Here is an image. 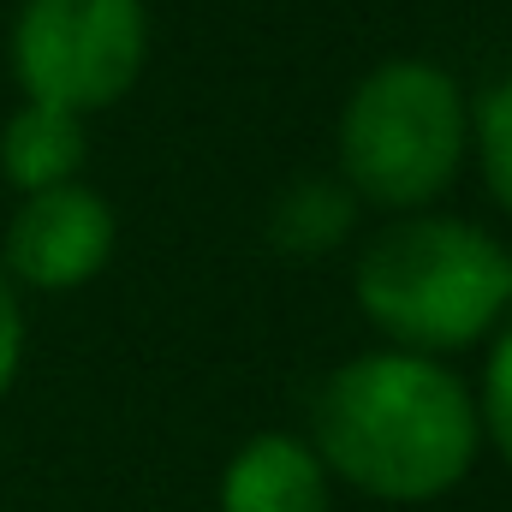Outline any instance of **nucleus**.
Masks as SVG:
<instances>
[{"label":"nucleus","mask_w":512,"mask_h":512,"mask_svg":"<svg viewBox=\"0 0 512 512\" xmlns=\"http://www.w3.org/2000/svg\"><path fill=\"white\" fill-rule=\"evenodd\" d=\"M477 423H483V435L495 441V453L512 465V322L501 328V340H495V352H489L483 399H477Z\"/></svg>","instance_id":"9d476101"},{"label":"nucleus","mask_w":512,"mask_h":512,"mask_svg":"<svg viewBox=\"0 0 512 512\" xmlns=\"http://www.w3.org/2000/svg\"><path fill=\"white\" fill-rule=\"evenodd\" d=\"M316 459L358 495L423 507L465 483L483 447L477 399L423 352H364L316 387L310 405Z\"/></svg>","instance_id":"f257e3e1"},{"label":"nucleus","mask_w":512,"mask_h":512,"mask_svg":"<svg viewBox=\"0 0 512 512\" xmlns=\"http://www.w3.org/2000/svg\"><path fill=\"white\" fill-rule=\"evenodd\" d=\"M114 256V209L90 185H48L30 191L12 209L6 227V280H24L36 292H72L96 280Z\"/></svg>","instance_id":"39448f33"},{"label":"nucleus","mask_w":512,"mask_h":512,"mask_svg":"<svg viewBox=\"0 0 512 512\" xmlns=\"http://www.w3.org/2000/svg\"><path fill=\"white\" fill-rule=\"evenodd\" d=\"M18 364H24V310H18L12 280L0 274V399L18 382Z\"/></svg>","instance_id":"9b49d317"},{"label":"nucleus","mask_w":512,"mask_h":512,"mask_svg":"<svg viewBox=\"0 0 512 512\" xmlns=\"http://www.w3.org/2000/svg\"><path fill=\"white\" fill-rule=\"evenodd\" d=\"M149 54L143 0H24L12 24V72L30 102L96 114L137 84Z\"/></svg>","instance_id":"20e7f679"},{"label":"nucleus","mask_w":512,"mask_h":512,"mask_svg":"<svg viewBox=\"0 0 512 512\" xmlns=\"http://www.w3.org/2000/svg\"><path fill=\"white\" fill-rule=\"evenodd\" d=\"M328 465L298 435H251L221 471V512H328Z\"/></svg>","instance_id":"423d86ee"},{"label":"nucleus","mask_w":512,"mask_h":512,"mask_svg":"<svg viewBox=\"0 0 512 512\" xmlns=\"http://www.w3.org/2000/svg\"><path fill=\"white\" fill-rule=\"evenodd\" d=\"M352 292L399 352H459L512 310V251L453 215L393 221L364 245Z\"/></svg>","instance_id":"f03ea898"},{"label":"nucleus","mask_w":512,"mask_h":512,"mask_svg":"<svg viewBox=\"0 0 512 512\" xmlns=\"http://www.w3.org/2000/svg\"><path fill=\"white\" fill-rule=\"evenodd\" d=\"M471 143V114L453 72L387 60L340 108V185L382 209H423L447 191Z\"/></svg>","instance_id":"7ed1b4c3"},{"label":"nucleus","mask_w":512,"mask_h":512,"mask_svg":"<svg viewBox=\"0 0 512 512\" xmlns=\"http://www.w3.org/2000/svg\"><path fill=\"white\" fill-rule=\"evenodd\" d=\"M346 227H352V197H346L340 179H304L274 209V245L280 251H304V256L334 251Z\"/></svg>","instance_id":"6e6552de"},{"label":"nucleus","mask_w":512,"mask_h":512,"mask_svg":"<svg viewBox=\"0 0 512 512\" xmlns=\"http://www.w3.org/2000/svg\"><path fill=\"white\" fill-rule=\"evenodd\" d=\"M471 143L483 155V179H489V197L512 215V78L495 84L471 120Z\"/></svg>","instance_id":"1a4fd4ad"},{"label":"nucleus","mask_w":512,"mask_h":512,"mask_svg":"<svg viewBox=\"0 0 512 512\" xmlns=\"http://www.w3.org/2000/svg\"><path fill=\"white\" fill-rule=\"evenodd\" d=\"M84 155H90L84 120L66 108H48V102H24L0 131V173L24 197L48 191V185H72L84 173Z\"/></svg>","instance_id":"0eeeda50"}]
</instances>
